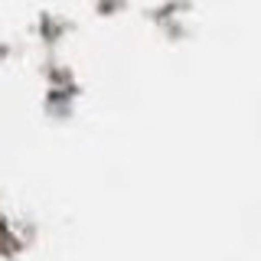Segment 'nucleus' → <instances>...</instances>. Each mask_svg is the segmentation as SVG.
Returning <instances> with one entry per match:
<instances>
[]
</instances>
